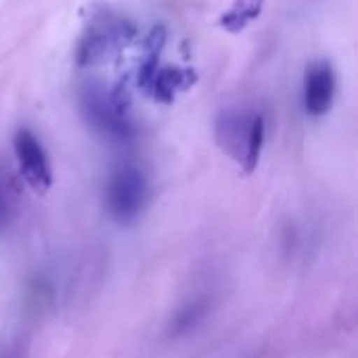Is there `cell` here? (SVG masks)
Instances as JSON below:
<instances>
[{"mask_svg":"<svg viewBox=\"0 0 358 358\" xmlns=\"http://www.w3.org/2000/svg\"><path fill=\"white\" fill-rule=\"evenodd\" d=\"M80 107L88 126L111 143H130L136 136V126L130 117V92L124 84L105 88L90 80L80 90Z\"/></svg>","mask_w":358,"mask_h":358,"instance_id":"6da1fadb","label":"cell"},{"mask_svg":"<svg viewBox=\"0 0 358 358\" xmlns=\"http://www.w3.org/2000/svg\"><path fill=\"white\" fill-rule=\"evenodd\" d=\"M84 31L78 40L76 61L80 67H92L122 50L136 36V27L124 15L111 10L103 2L88 4L84 15Z\"/></svg>","mask_w":358,"mask_h":358,"instance_id":"7a4b0ae2","label":"cell"},{"mask_svg":"<svg viewBox=\"0 0 358 358\" xmlns=\"http://www.w3.org/2000/svg\"><path fill=\"white\" fill-rule=\"evenodd\" d=\"M214 134L218 147L248 174L256 170L266 136V122L260 111L243 105L227 107L216 115Z\"/></svg>","mask_w":358,"mask_h":358,"instance_id":"3957f363","label":"cell"},{"mask_svg":"<svg viewBox=\"0 0 358 358\" xmlns=\"http://www.w3.org/2000/svg\"><path fill=\"white\" fill-rule=\"evenodd\" d=\"M149 182L134 164H120L109 172L105 185V208L117 224L134 222L147 206Z\"/></svg>","mask_w":358,"mask_h":358,"instance_id":"277c9868","label":"cell"},{"mask_svg":"<svg viewBox=\"0 0 358 358\" xmlns=\"http://www.w3.org/2000/svg\"><path fill=\"white\" fill-rule=\"evenodd\" d=\"M13 149L25 182L36 193H46L52 187V170L40 138L27 128H19L13 136Z\"/></svg>","mask_w":358,"mask_h":358,"instance_id":"5b68a950","label":"cell"},{"mask_svg":"<svg viewBox=\"0 0 358 358\" xmlns=\"http://www.w3.org/2000/svg\"><path fill=\"white\" fill-rule=\"evenodd\" d=\"M336 96V73L327 61L313 63L304 73V109L313 117L325 115Z\"/></svg>","mask_w":358,"mask_h":358,"instance_id":"8992f818","label":"cell"},{"mask_svg":"<svg viewBox=\"0 0 358 358\" xmlns=\"http://www.w3.org/2000/svg\"><path fill=\"white\" fill-rule=\"evenodd\" d=\"M195 80L191 69L180 67H159L147 88V92L159 103H172L180 90H187Z\"/></svg>","mask_w":358,"mask_h":358,"instance_id":"52a82bcc","label":"cell"},{"mask_svg":"<svg viewBox=\"0 0 358 358\" xmlns=\"http://www.w3.org/2000/svg\"><path fill=\"white\" fill-rule=\"evenodd\" d=\"M166 44V29L162 25H155L149 36L145 38V44H143V57H141V63H138V71H136V84L138 88H143L147 92L155 71L159 69V55H162V48Z\"/></svg>","mask_w":358,"mask_h":358,"instance_id":"ba28073f","label":"cell"},{"mask_svg":"<svg viewBox=\"0 0 358 358\" xmlns=\"http://www.w3.org/2000/svg\"><path fill=\"white\" fill-rule=\"evenodd\" d=\"M264 8V0H235L222 15H220V27H224L231 34H237L245 29L254 19L260 17Z\"/></svg>","mask_w":358,"mask_h":358,"instance_id":"9c48e42d","label":"cell"},{"mask_svg":"<svg viewBox=\"0 0 358 358\" xmlns=\"http://www.w3.org/2000/svg\"><path fill=\"white\" fill-rule=\"evenodd\" d=\"M208 313V302L203 298H195L191 300L189 304H185L172 319V325H170V336H182L187 331H191L195 325H199L203 321Z\"/></svg>","mask_w":358,"mask_h":358,"instance_id":"30bf717a","label":"cell"},{"mask_svg":"<svg viewBox=\"0 0 358 358\" xmlns=\"http://www.w3.org/2000/svg\"><path fill=\"white\" fill-rule=\"evenodd\" d=\"M10 218H13L10 193H8L6 182H4V180H2V176H0V233L10 224Z\"/></svg>","mask_w":358,"mask_h":358,"instance_id":"8fae6325","label":"cell"},{"mask_svg":"<svg viewBox=\"0 0 358 358\" xmlns=\"http://www.w3.org/2000/svg\"><path fill=\"white\" fill-rule=\"evenodd\" d=\"M0 358H25L23 357V350L19 344H6L2 350H0Z\"/></svg>","mask_w":358,"mask_h":358,"instance_id":"7c38bea8","label":"cell"}]
</instances>
